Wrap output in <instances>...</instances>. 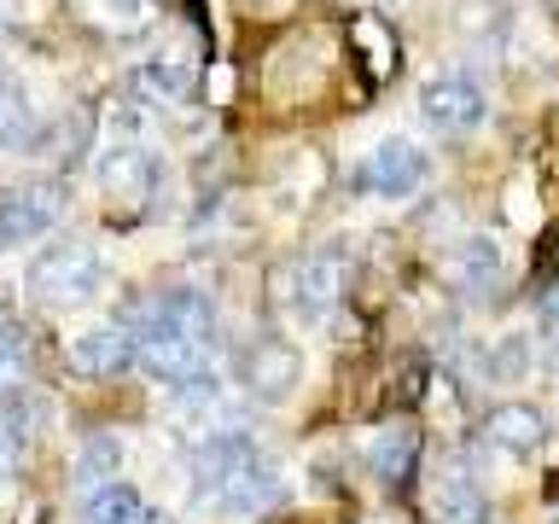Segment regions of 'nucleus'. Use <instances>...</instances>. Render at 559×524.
<instances>
[{
  "instance_id": "16",
  "label": "nucleus",
  "mask_w": 559,
  "mask_h": 524,
  "mask_svg": "<svg viewBox=\"0 0 559 524\" xmlns=\"http://www.w3.org/2000/svg\"><path fill=\"white\" fill-rule=\"evenodd\" d=\"M140 519H146V507H140L129 484H105L82 507V524H140Z\"/></svg>"
},
{
  "instance_id": "20",
  "label": "nucleus",
  "mask_w": 559,
  "mask_h": 524,
  "mask_svg": "<svg viewBox=\"0 0 559 524\" xmlns=\"http://www.w3.org/2000/svg\"><path fill=\"white\" fill-rule=\"evenodd\" d=\"M356 41L367 47V52H373V59H367V64H373V76H391V29H384L379 24V17H356Z\"/></svg>"
},
{
  "instance_id": "17",
  "label": "nucleus",
  "mask_w": 559,
  "mask_h": 524,
  "mask_svg": "<svg viewBox=\"0 0 559 524\" xmlns=\"http://www.w3.org/2000/svg\"><path fill=\"white\" fill-rule=\"evenodd\" d=\"M117 466H122V443L111 431H94L82 443V454H76V484L82 489H105V478H117Z\"/></svg>"
},
{
  "instance_id": "18",
  "label": "nucleus",
  "mask_w": 559,
  "mask_h": 524,
  "mask_svg": "<svg viewBox=\"0 0 559 524\" xmlns=\"http://www.w3.org/2000/svg\"><path fill=\"white\" fill-rule=\"evenodd\" d=\"M489 379H501V384H519L524 373H531V338L524 332H501L496 344H489Z\"/></svg>"
},
{
  "instance_id": "21",
  "label": "nucleus",
  "mask_w": 559,
  "mask_h": 524,
  "mask_svg": "<svg viewBox=\"0 0 559 524\" xmlns=\"http://www.w3.org/2000/svg\"><path fill=\"white\" fill-rule=\"evenodd\" d=\"M24 367H29V356H24V344H17V332L12 326H0V384H12L24 379Z\"/></svg>"
},
{
  "instance_id": "9",
  "label": "nucleus",
  "mask_w": 559,
  "mask_h": 524,
  "mask_svg": "<svg viewBox=\"0 0 559 524\" xmlns=\"http://www.w3.org/2000/svg\"><path fill=\"white\" fill-rule=\"evenodd\" d=\"M59 216H64V192H59V187H17V192H0V251L35 245Z\"/></svg>"
},
{
  "instance_id": "22",
  "label": "nucleus",
  "mask_w": 559,
  "mask_h": 524,
  "mask_svg": "<svg viewBox=\"0 0 559 524\" xmlns=\"http://www.w3.org/2000/svg\"><path fill=\"white\" fill-rule=\"evenodd\" d=\"M99 12L111 17V24H146L157 12V0H99Z\"/></svg>"
},
{
  "instance_id": "15",
  "label": "nucleus",
  "mask_w": 559,
  "mask_h": 524,
  "mask_svg": "<svg viewBox=\"0 0 559 524\" xmlns=\"http://www.w3.org/2000/svg\"><path fill=\"white\" fill-rule=\"evenodd\" d=\"M35 140H41V117H35L17 76L0 70V146H35Z\"/></svg>"
},
{
  "instance_id": "10",
  "label": "nucleus",
  "mask_w": 559,
  "mask_h": 524,
  "mask_svg": "<svg viewBox=\"0 0 559 524\" xmlns=\"http://www.w3.org/2000/svg\"><path fill=\"white\" fill-rule=\"evenodd\" d=\"M419 507H426L431 524H484L489 519V501L472 472H431L426 478V496H419Z\"/></svg>"
},
{
  "instance_id": "4",
  "label": "nucleus",
  "mask_w": 559,
  "mask_h": 524,
  "mask_svg": "<svg viewBox=\"0 0 559 524\" xmlns=\"http://www.w3.org/2000/svg\"><path fill=\"white\" fill-rule=\"evenodd\" d=\"M484 117H489V99L466 70H449V76H431L419 87V122H426L431 134L461 140L472 129H484Z\"/></svg>"
},
{
  "instance_id": "14",
  "label": "nucleus",
  "mask_w": 559,
  "mask_h": 524,
  "mask_svg": "<svg viewBox=\"0 0 559 524\" xmlns=\"http://www.w3.org/2000/svg\"><path fill=\"white\" fill-rule=\"evenodd\" d=\"M367 466H373V478L384 489H402V484L414 478V466H419V431L414 426L373 431V443H367Z\"/></svg>"
},
{
  "instance_id": "19",
  "label": "nucleus",
  "mask_w": 559,
  "mask_h": 524,
  "mask_svg": "<svg viewBox=\"0 0 559 524\" xmlns=\"http://www.w3.org/2000/svg\"><path fill=\"white\" fill-rule=\"evenodd\" d=\"M507 24H513V12H501V0H466L461 7V29L484 47H496L507 35Z\"/></svg>"
},
{
  "instance_id": "5",
  "label": "nucleus",
  "mask_w": 559,
  "mask_h": 524,
  "mask_svg": "<svg viewBox=\"0 0 559 524\" xmlns=\"http://www.w3.org/2000/svg\"><path fill=\"white\" fill-rule=\"evenodd\" d=\"M94 181L105 199L117 204H152L157 187H164V157H157L146 140H111L94 164Z\"/></svg>"
},
{
  "instance_id": "8",
  "label": "nucleus",
  "mask_w": 559,
  "mask_h": 524,
  "mask_svg": "<svg viewBox=\"0 0 559 524\" xmlns=\"http://www.w3.org/2000/svg\"><path fill=\"white\" fill-rule=\"evenodd\" d=\"M274 286L304 321H326V309L338 303V291H344V262L332 251H309V257L286 262Z\"/></svg>"
},
{
  "instance_id": "3",
  "label": "nucleus",
  "mask_w": 559,
  "mask_h": 524,
  "mask_svg": "<svg viewBox=\"0 0 559 524\" xmlns=\"http://www.w3.org/2000/svg\"><path fill=\"white\" fill-rule=\"evenodd\" d=\"M234 379H239V391L257 396V402H286L297 384H304V349L292 338H280V332L251 338L234 356Z\"/></svg>"
},
{
  "instance_id": "7",
  "label": "nucleus",
  "mask_w": 559,
  "mask_h": 524,
  "mask_svg": "<svg viewBox=\"0 0 559 524\" xmlns=\"http://www.w3.org/2000/svg\"><path fill=\"white\" fill-rule=\"evenodd\" d=\"M361 181L373 199H414V192L431 181V157L419 152V140H408V134H384L379 146L367 152Z\"/></svg>"
},
{
  "instance_id": "23",
  "label": "nucleus",
  "mask_w": 559,
  "mask_h": 524,
  "mask_svg": "<svg viewBox=\"0 0 559 524\" xmlns=\"http://www.w3.org/2000/svg\"><path fill=\"white\" fill-rule=\"evenodd\" d=\"M140 524H175L169 513H146V519H140Z\"/></svg>"
},
{
  "instance_id": "6",
  "label": "nucleus",
  "mask_w": 559,
  "mask_h": 524,
  "mask_svg": "<svg viewBox=\"0 0 559 524\" xmlns=\"http://www.w3.org/2000/svg\"><path fill=\"white\" fill-rule=\"evenodd\" d=\"M134 361L146 367L152 379L175 384V391H192V384H216V344L181 338V332H157V338L134 344Z\"/></svg>"
},
{
  "instance_id": "2",
  "label": "nucleus",
  "mask_w": 559,
  "mask_h": 524,
  "mask_svg": "<svg viewBox=\"0 0 559 524\" xmlns=\"http://www.w3.org/2000/svg\"><path fill=\"white\" fill-rule=\"evenodd\" d=\"M24 286L41 309H76L105 286V262L87 251V245H47V251L29 262Z\"/></svg>"
},
{
  "instance_id": "13",
  "label": "nucleus",
  "mask_w": 559,
  "mask_h": 524,
  "mask_svg": "<svg viewBox=\"0 0 559 524\" xmlns=\"http://www.w3.org/2000/svg\"><path fill=\"white\" fill-rule=\"evenodd\" d=\"M449 286L461 297H489L501 286V245L489 234H466L449 251Z\"/></svg>"
},
{
  "instance_id": "12",
  "label": "nucleus",
  "mask_w": 559,
  "mask_h": 524,
  "mask_svg": "<svg viewBox=\"0 0 559 524\" xmlns=\"http://www.w3.org/2000/svg\"><path fill=\"white\" fill-rule=\"evenodd\" d=\"M484 437L501 454H513V461H531V454H542V443H548V414H542L536 402H501V408L484 419Z\"/></svg>"
},
{
  "instance_id": "1",
  "label": "nucleus",
  "mask_w": 559,
  "mask_h": 524,
  "mask_svg": "<svg viewBox=\"0 0 559 524\" xmlns=\"http://www.w3.org/2000/svg\"><path fill=\"white\" fill-rule=\"evenodd\" d=\"M286 496V472L245 426L210 431L192 443V507L222 519H251Z\"/></svg>"
},
{
  "instance_id": "11",
  "label": "nucleus",
  "mask_w": 559,
  "mask_h": 524,
  "mask_svg": "<svg viewBox=\"0 0 559 524\" xmlns=\"http://www.w3.org/2000/svg\"><path fill=\"white\" fill-rule=\"evenodd\" d=\"M70 367H76V373H87V379H111V373H122V367H134L129 326H122V321L82 326L76 338H70Z\"/></svg>"
}]
</instances>
